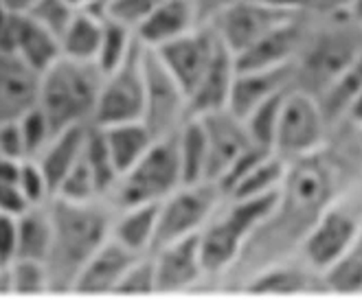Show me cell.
Wrapping results in <instances>:
<instances>
[{
  "mask_svg": "<svg viewBox=\"0 0 362 300\" xmlns=\"http://www.w3.org/2000/svg\"><path fill=\"white\" fill-rule=\"evenodd\" d=\"M182 184L176 134L158 138L127 171L119 176L108 202L112 208L136 204H158L174 188Z\"/></svg>",
  "mask_w": 362,
  "mask_h": 300,
  "instance_id": "6",
  "label": "cell"
},
{
  "mask_svg": "<svg viewBox=\"0 0 362 300\" xmlns=\"http://www.w3.org/2000/svg\"><path fill=\"white\" fill-rule=\"evenodd\" d=\"M0 156H7L13 160L27 158V149H25V140H23V132H20L18 119L0 123Z\"/></svg>",
  "mask_w": 362,
  "mask_h": 300,
  "instance_id": "42",
  "label": "cell"
},
{
  "mask_svg": "<svg viewBox=\"0 0 362 300\" xmlns=\"http://www.w3.org/2000/svg\"><path fill=\"white\" fill-rule=\"evenodd\" d=\"M53 198H62V200H69V202H90V200H103L97 180L93 176V171L86 162V158L77 160V164L69 171L64 180L59 182V186L55 188V196Z\"/></svg>",
  "mask_w": 362,
  "mask_h": 300,
  "instance_id": "36",
  "label": "cell"
},
{
  "mask_svg": "<svg viewBox=\"0 0 362 300\" xmlns=\"http://www.w3.org/2000/svg\"><path fill=\"white\" fill-rule=\"evenodd\" d=\"M220 49V37L211 25H198L189 33L176 37L169 44L156 49L154 53L163 61V66L174 75L182 85L187 97L196 88V83L209 68L213 55ZM152 51V49H150Z\"/></svg>",
  "mask_w": 362,
  "mask_h": 300,
  "instance_id": "13",
  "label": "cell"
},
{
  "mask_svg": "<svg viewBox=\"0 0 362 300\" xmlns=\"http://www.w3.org/2000/svg\"><path fill=\"white\" fill-rule=\"evenodd\" d=\"M276 196L279 191L248 200H222L211 220L198 232L200 259L209 283H220L226 272L235 265L248 237L272 210Z\"/></svg>",
  "mask_w": 362,
  "mask_h": 300,
  "instance_id": "4",
  "label": "cell"
},
{
  "mask_svg": "<svg viewBox=\"0 0 362 300\" xmlns=\"http://www.w3.org/2000/svg\"><path fill=\"white\" fill-rule=\"evenodd\" d=\"M18 224V254L16 259L29 261H47V254L51 248V217L49 208L31 206L23 215L16 217Z\"/></svg>",
  "mask_w": 362,
  "mask_h": 300,
  "instance_id": "29",
  "label": "cell"
},
{
  "mask_svg": "<svg viewBox=\"0 0 362 300\" xmlns=\"http://www.w3.org/2000/svg\"><path fill=\"white\" fill-rule=\"evenodd\" d=\"M360 206L334 202L312 226L299 248V256L316 272H325L362 232Z\"/></svg>",
  "mask_w": 362,
  "mask_h": 300,
  "instance_id": "11",
  "label": "cell"
},
{
  "mask_svg": "<svg viewBox=\"0 0 362 300\" xmlns=\"http://www.w3.org/2000/svg\"><path fill=\"white\" fill-rule=\"evenodd\" d=\"M108 156L121 176L123 171L130 169L134 162L141 160V156L152 147L156 140L152 132L143 125V121H130V123H117L108 127H99Z\"/></svg>",
  "mask_w": 362,
  "mask_h": 300,
  "instance_id": "26",
  "label": "cell"
},
{
  "mask_svg": "<svg viewBox=\"0 0 362 300\" xmlns=\"http://www.w3.org/2000/svg\"><path fill=\"white\" fill-rule=\"evenodd\" d=\"M31 208L25 200V196L20 193L18 182H0V215H11L18 217L23 212Z\"/></svg>",
  "mask_w": 362,
  "mask_h": 300,
  "instance_id": "44",
  "label": "cell"
},
{
  "mask_svg": "<svg viewBox=\"0 0 362 300\" xmlns=\"http://www.w3.org/2000/svg\"><path fill=\"white\" fill-rule=\"evenodd\" d=\"M312 25V11H301L284 25L274 27L244 53L235 55V71L272 68L290 64L299 55Z\"/></svg>",
  "mask_w": 362,
  "mask_h": 300,
  "instance_id": "15",
  "label": "cell"
},
{
  "mask_svg": "<svg viewBox=\"0 0 362 300\" xmlns=\"http://www.w3.org/2000/svg\"><path fill=\"white\" fill-rule=\"evenodd\" d=\"M18 123H20V132H23L27 158H35L42 149L49 145V140L53 138V134H55L53 127H51L49 119L45 116V112H42L37 105L20 116Z\"/></svg>",
  "mask_w": 362,
  "mask_h": 300,
  "instance_id": "39",
  "label": "cell"
},
{
  "mask_svg": "<svg viewBox=\"0 0 362 300\" xmlns=\"http://www.w3.org/2000/svg\"><path fill=\"white\" fill-rule=\"evenodd\" d=\"M235 73V55L220 42L218 53L213 55L209 68L189 95V114L202 116L209 112L226 110Z\"/></svg>",
  "mask_w": 362,
  "mask_h": 300,
  "instance_id": "22",
  "label": "cell"
},
{
  "mask_svg": "<svg viewBox=\"0 0 362 300\" xmlns=\"http://www.w3.org/2000/svg\"><path fill=\"white\" fill-rule=\"evenodd\" d=\"M347 130L349 143L340 140L334 147L325 143L288 162L272 210L248 237L240 259L220 281V289L240 292L255 272L299 254L312 226L340 198L347 176L356 178L362 169V140H354L356 125L347 123Z\"/></svg>",
  "mask_w": 362,
  "mask_h": 300,
  "instance_id": "1",
  "label": "cell"
},
{
  "mask_svg": "<svg viewBox=\"0 0 362 300\" xmlns=\"http://www.w3.org/2000/svg\"><path fill=\"white\" fill-rule=\"evenodd\" d=\"M176 149L182 182L206 180V134L198 116H189L176 132Z\"/></svg>",
  "mask_w": 362,
  "mask_h": 300,
  "instance_id": "28",
  "label": "cell"
},
{
  "mask_svg": "<svg viewBox=\"0 0 362 300\" xmlns=\"http://www.w3.org/2000/svg\"><path fill=\"white\" fill-rule=\"evenodd\" d=\"M103 3H105V0H103Z\"/></svg>",
  "mask_w": 362,
  "mask_h": 300,
  "instance_id": "54",
  "label": "cell"
},
{
  "mask_svg": "<svg viewBox=\"0 0 362 300\" xmlns=\"http://www.w3.org/2000/svg\"><path fill=\"white\" fill-rule=\"evenodd\" d=\"M323 18L325 23L318 25L312 11L308 37L294 59V88L316 99H321L362 53V27L354 23L347 11Z\"/></svg>",
  "mask_w": 362,
  "mask_h": 300,
  "instance_id": "3",
  "label": "cell"
},
{
  "mask_svg": "<svg viewBox=\"0 0 362 300\" xmlns=\"http://www.w3.org/2000/svg\"><path fill=\"white\" fill-rule=\"evenodd\" d=\"M77 11L66 3V0H37V3L27 11L29 18H33L37 25L49 29L57 37L69 27Z\"/></svg>",
  "mask_w": 362,
  "mask_h": 300,
  "instance_id": "41",
  "label": "cell"
},
{
  "mask_svg": "<svg viewBox=\"0 0 362 300\" xmlns=\"http://www.w3.org/2000/svg\"><path fill=\"white\" fill-rule=\"evenodd\" d=\"M51 248L47 254V272L51 294H71L79 270L110 239L115 208L108 200L69 202L51 198Z\"/></svg>",
  "mask_w": 362,
  "mask_h": 300,
  "instance_id": "2",
  "label": "cell"
},
{
  "mask_svg": "<svg viewBox=\"0 0 362 300\" xmlns=\"http://www.w3.org/2000/svg\"><path fill=\"white\" fill-rule=\"evenodd\" d=\"M13 53L23 59L29 68L42 75L62 57L59 37L42 25H37L27 13H20Z\"/></svg>",
  "mask_w": 362,
  "mask_h": 300,
  "instance_id": "25",
  "label": "cell"
},
{
  "mask_svg": "<svg viewBox=\"0 0 362 300\" xmlns=\"http://www.w3.org/2000/svg\"><path fill=\"white\" fill-rule=\"evenodd\" d=\"M90 125H75L66 127V130L55 132L49 145L42 149L35 156L37 164L45 171V176L51 184V191L55 196V188L64 180V176L77 164V160L83 154V147H86Z\"/></svg>",
  "mask_w": 362,
  "mask_h": 300,
  "instance_id": "23",
  "label": "cell"
},
{
  "mask_svg": "<svg viewBox=\"0 0 362 300\" xmlns=\"http://www.w3.org/2000/svg\"><path fill=\"white\" fill-rule=\"evenodd\" d=\"M117 294H156V270L152 252L141 254L125 270Z\"/></svg>",
  "mask_w": 362,
  "mask_h": 300,
  "instance_id": "38",
  "label": "cell"
},
{
  "mask_svg": "<svg viewBox=\"0 0 362 300\" xmlns=\"http://www.w3.org/2000/svg\"><path fill=\"white\" fill-rule=\"evenodd\" d=\"M224 193L216 182H182L158 202L154 248L198 234L222 204Z\"/></svg>",
  "mask_w": 362,
  "mask_h": 300,
  "instance_id": "7",
  "label": "cell"
},
{
  "mask_svg": "<svg viewBox=\"0 0 362 300\" xmlns=\"http://www.w3.org/2000/svg\"><path fill=\"white\" fill-rule=\"evenodd\" d=\"M294 85V61L281 64L272 68H252L238 71L233 79L226 110L235 116H248L259 103L270 99L276 92H284Z\"/></svg>",
  "mask_w": 362,
  "mask_h": 300,
  "instance_id": "17",
  "label": "cell"
},
{
  "mask_svg": "<svg viewBox=\"0 0 362 300\" xmlns=\"http://www.w3.org/2000/svg\"><path fill=\"white\" fill-rule=\"evenodd\" d=\"M323 283H325V289L334 294L362 292V232L323 272Z\"/></svg>",
  "mask_w": 362,
  "mask_h": 300,
  "instance_id": "31",
  "label": "cell"
},
{
  "mask_svg": "<svg viewBox=\"0 0 362 300\" xmlns=\"http://www.w3.org/2000/svg\"><path fill=\"white\" fill-rule=\"evenodd\" d=\"M3 3V7L7 9V11H13V13H27L37 0H0Z\"/></svg>",
  "mask_w": 362,
  "mask_h": 300,
  "instance_id": "50",
  "label": "cell"
},
{
  "mask_svg": "<svg viewBox=\"0 0 362 300\" xmlns=\"http://www.w3.org/2000/svg\"><path fill=\"white\" fill-rule=\"evenodd\" d=\"M141 254H134L125 250L115 239L105 241L90 259L86 261L75 278L71 294H88V296H101V294H117V287L125 270Z\"/></svg>",
  "mask_w": 362,
  "mask_h": 300,
  "instance_id": "20",
  "label": "cell"
},
{
  "mask_svg": "<svg viewBox=\"0 0 362 300\" xmlns=\"http://www.w3.org/2000/svg\"><path fill=\"white\" fill-rule=\"evenodd\" d=\"M327 127L318 99L292 85L281 103L272 152L286 162L308 156L327 143Z\"/></svg>",
  "mask_w": 362,
  "mask_h": 300,
  "instance_id": "8",
  "label": "cell"
},
{
  "mask_svg": "<svg viewBox=\"0 0 362 300\" xmlns=\"http://www.w3.org/2000/svg\"><path fill=\"white\" fill-rule=\"evenodd\" d=\"M0 7H3V3H0Z\"/></svg>",
  "mask_w": 362,
  "mask_h": 300,
  "instance_id": "53",
  "label": "cell"
},
{
  "mask_svg": "<svg viewBox=\"0 0 362 300\" xmlns=\"http://www.w3.org/2000/svg\"><path fill=\"white\" fill-rule=\"evenodd\" d=\"M290 90V88H288ZM276 92L270 99H266L264 103H259L248 116H244V125H246V132L248 138L259 145L264 149H270L272 152V143H274V132H276V121H279V112H281V103L286 92Z\"/></svg>",
  "mask_w": 362,
  "mask_h": 300,
  "instance_id": "33",
  "label": "cell"
},
{
  "mask_svg": "<svg viewBox=\"0 0 362 300\" xmlns=\"http://www.w3.org/2000/svg\"><path fill=\"white\" fill-rule=\"evenodd\" d=\"M83 158H86L93 176L97 180L101 198L108 200L110 191L115 188V184L119 180V174H117V169H115V164H112V160L108 156V149H105L101 130L97 125H90V130H88L86 147H83Z\"/></svg>",
  "mask_w": 362,
  "mask_h": 300,
  "instance_id": "34",
  "label": "cell"
},
{
  "mask_svg": "<svg viewBox=\"0 0 362 300\" xmlns=\"http://www.w3.org/2000/svg\"><path fill=\"white\" fill-rule=\"evenodd\" d=\"M23 160L0 156V182H18V171Z\"/></svg>",
  "mask_w": 362,
  "mask_h": 300,
  "instance_id": "49",
  "label": "cell"
},
{
  "mask_svg": "<svg viewBox=\"0 0 362 300\" xmlns=\"http://www.w3.org/2000/svg\"><path fill=\"white\" fill-rule=\"evenodd\" d=\"M301 13V11H299ZM292 11H279L266 5L255 3V0H238L228 9H224L213 23V31L218 33L222 44L233 53L240 55L255 42L270 33L274 27L284 25L286 20L294 18Z\"/></svg>",
  "mask_w": 362,
  "mask_h": 300,
  "instance_id": "12",
  "label": "cell"
},
{
  "mask_svg": "<svg viewBox=\"0 0 362 300\" xmlns=\"http://www.w3.org/2000/svg\"><path fill=\"white\" fill-rule=\"evenodd\" d=\"M18 254V224L11 215H0V268L16 261Z\"/></svg>",
  "mask_w": 362,
  "mask_h": 300,
  "instance_id": "43",
  "label": "cell"
},
{
  "mask_svg": "<svg viewBox=\"0 0 362 300\" xmlns=\"http://www.w3.org/2000/svg\"><path fill=\"white\" fill-rule=\"evenodd\" d=\"M66 3L75 9V11H83V9H97L103 13V0H66Z\"/></svg>",
  "mask_w": 362,
  "mask_h": 300,
  "instance_id": "51",
  "label": "cell"
},
{
  "mask_svg": "<svg viewBox=\"0 0 362 300\" xmlns=\"http://www.w3.org/2000/svg\"><path fill=\"white\" fill-rule=\"evenodd\" d=\"M40 75L16 53L0 51V123L16 121L37 103Z\"/></svg>",
  "mask_w": 362,
  "mask_h": 300,
  "instance_id": "19",
  "label": "cell"
},
{
  "mask_svg": "<svg viewBox=\"0 0 362 300\" xmlns=\"http://www.w3.org/2000/svg\"><path fill=\"white\" fill-rule=\"evenodd\" d=\"M7 294H51L49 272L42 261L16 259L5 268Z\"/></svg>",
  "mask_w": 362,
  "mask_h": 300,
  "instance_id": "35",
  "label": "cell"
},
{
  "mask_svg": "<svg viewBox=\"0 0 362 300\" xmlns=\"http://www.w3.org/2000/svg\"><path fill=\"white\" fill-rule=\"evenodd\" d=\"M240 292L248 294H270V296H288V294H310V292H327L323 283V274L312 270L299 254L286 261L272 263L255 272L242 285Z\"/></svg>",
  "mask_w": 362,
  "mask_h": 300,
  "instance_id": "18",
  "label": "cell"
},
{
  "mask_svg": "<svg viewBox=\"0 0 362 300\" xmlns=\"http://www.w3.org/2000/svg\"><path fill=\"white\" fill-rule=\"evenodd\" d=\"M103 73L95 61L59 57L40 75L37 108L49 119L53 132L75 125H93Z\"/></svg>",
  "mask_w": 362,
  "mask_h": 300,
  "instance_id": "5",
  "label": "cell"
},
{
  "mask_svg": "<svg viewBox=\"0 0 362 300\" xmlns=\"http://www.w3.org/2000/svg\"><path fill=\"white\" fill-rule=\"evenodd\" d=\"M233 3H238V0H194L200 25L213 23V20H216L224 9H228Z\"/></svg>",
  "mask_w": 362,
  "mask_h": 300,
  "instance_id": "45",
  "label": "cell"
},
{
  "mask_svg": "<svg viewBox=\"0 0 362 300\" xmlns=\"http://www.w3.org/2000/svg\"><path fill=\"white\" fill-rule=\"evenodd\" d=\"M255 3L272 7V9H279V11H292V13L312 9V0H255Z\"/></svg>",
  "mask_w": 362,
  "mask_h": 300,
  "instance_id": "47",
  "label": "cell"
},
{
  "mask_svg": "<svg viewBox=\"0 0 362 300\" xmlns=\"http://www.w3.org/2000/svg\"><path fill=\"white\" fill-rule=\"evenodd\" d=\"M163 0H105L103 16L112 18L127 29L136 31V27L150 16Z\"/></svg>",
  "mask_w": 362,
  "mask_h": 300,
  "instance_id": "40",
  "label": "cell"
},
{
  "mask_svg": "<svg viewBox=\"0 0 362 300\" xmlns=\"http://www.w3.org/2000/svg\"><path fill=\"white\" fill-rule=\"evenodd\" d=\"M143 53L145 47L132 49L117 68L103 75L93 125L108 127L117 123L141 121L143 114Z\"/></svg>",
  "mask_w": 362,
  "mask_h": 300,
  "instance_id": "10",
  "label": "cell"
},
{
  "mask_svg": "<svg viewBox=\"0 0 362 300\" xmlns=\"http://www.w3.org/2000/svg\"><path fill=\"white\" fill-rule=\"evenodd\" d=\"M200 25L194 0H163L136 27L134 35L145 49H160Z\"/></svg>",
  "mask_w": 362,
  "mask_h": 300,
  "instance_id": "21",
  "label": "cell"
},
{
  "mask_svg": "<svg viewBox=\"0 0 362 300\" xmlns=\"http://www.w3.org/2000/svg\"><path fill=\"white\" fill-rule=\"evenodd\" d=\"M152 259L156 270V294H187L209 283L200 259L198 234L152 250Z\"/></svg>",
  "mask_w": 362,
  "mask_h": 300,
  "instance_id": "14",
  "label": "cell"
},
{
  "mask_svg": "<svg viewBox=\"0 0 362 300\" xmlns=\"http://www.w3.org/2000/svg\"><path fill=\"white\" fill-rule=\"evenodd\" d=\"M354 0H312V9L316 16H334V13H345Z\"/></svg>",
  "mask_w": 362,
  "mask_h": 300,
  "instance_id": "46",
  "label": "cell"
},
{
  "mask_svg": "<svg viewBox=\"0 0 362 300\" xmlns=\"http://www.w3.org/2000/svg\"><path fill=\"white\" fill-rule=\"evenodd\" d=\"M189 97L174 79L158 55L150 49L143 53V114L141 121L152 136L167 138L178 132L189 119Z\"/></svg>",
  "mask_w": 362,
  "mask_h": 300,
  "instance_id": "9",
  "label": "cell"
},
{
  "mask_svg": "<svg viewBox=\"0 0 362 300\" xmlns=\"http://www.w3.org/2000/svg\"><path fill=\"white\" fill-rule=\"evenodd\" d=\"M343 119H345L347 123L356 125V127H362V88H360V90L354 95V99L349 101V105H347V110H345Z\"/></svg>",
  "mask_w": 362,
  "mask_h": 300,
  "instance_id": "48",
  "label": "cell"
},
{
  "mask_svg": "<svg viewBox=\"0 0 362 300\" xmlns=\"http://www.w3.org/2000/svg\"><path fill=\"white\" fill-rule=\"evenodd\" d=\"M156 210L158 204H136L115 208L110 239L134 254H147L156 239Z\"/></svg>",
  "mask_w": 362,
  "mask_h": 300,
  "instance_id": "24",
  "label": "cell"
},
{
  "mask_svg": "<svg viewBox=\"0 0 362 300\" xmlns=\"http://www.w3.org/2000/svg\"><path fill=\"white\" fill-rule=\"evenodd\" d=\"M105 16L97 9H83L73 16L69 27L59 35L62 57L77 61H95L101 44Z\"/></svg>",
  "mask_w": 362,
  "mask_h": 300,
  "instance_id": "27",
  "label": "cell"
},
{
  "mask_svg": "<svg viewBox=\"0 0 362 300\" xmlns=\"http://www.w3.org/2000/svg\"><path fill=\"white\" fill-rule=\"evenodd\" d=\"M18 188L29 206H45L53 198L51 184L35 158H25L18 171Z\"/></svg>",
  "mask_w": 362,
  "mask_h": 300,
  "instance_id": "37",
  "label": "cell"
},
{
  "mask_svg": "<svg viewBox=\"0 0 362 300\" xmlns=\"http://www.w3.org/2000/svg\"><path fill=\"white\" fill-rule=\"evenodd\" d=\"M136 47V35L132 29H127L125 25L117 23L112 18H105L103 23V33H101V44H99V53L95 64L99 66V71L105 75L112 68H117L119 64L132 53V49Z\"/></svg>",
  "mask_w": 362,
  "mask_h": 300,
  "instance_id": "32",
  "label": "cell"
},
{
  "mask_svg": "<svg viewBox=\"0 0 362 300\" xmlns=\"http://www.w3.org/2000/svg\"><path fill=\"white\" fill-rule=\"evenodd\" d=\"M347 13H349V18L354 20L356 25L362 27V0H354V3L349 5V9H347Z\"/></svg>",
  "mask_w": 362,
  "mask_h": 300,
  "instance_id": "52",
  "label": "cell"
},
{
  "mask_svg": "<svg viewBox=\"0 0 362 300\" xmlns=\"http://www.w3.org/2000/svg\"><path fill=\"white\" fill-rule=\"evenodd\" d=\"M286 169H288V162L284 158L270 154L259 164H255L250 171H246V174L224 193V198L248 200V198H259V196H268V193L279 191L284 176H286Z\"/></svg>",
  "mask_w": 362,
  "mask_h": 300,
  "instance_id": "30",
  "label": "cell"
},
{
  "mask_svg": "<svg viewBox=\"0 0 362 300\" xmlns=\"http://www.w3.org/2000/svg\"><path fill=\"white\" fill-rule=\"evenodd\" d=\"M198 119L204 125L206 149H209L206 180L218 184L228 171V167L242 156V152H246L252 145V140L248 138L244 121L228 110L209 112Z\"/></svg>",
  "mask_w": 362,
  "mask_h": 300,
  "instance_id": "16",
  "label": "cell"
}]
</instances>
